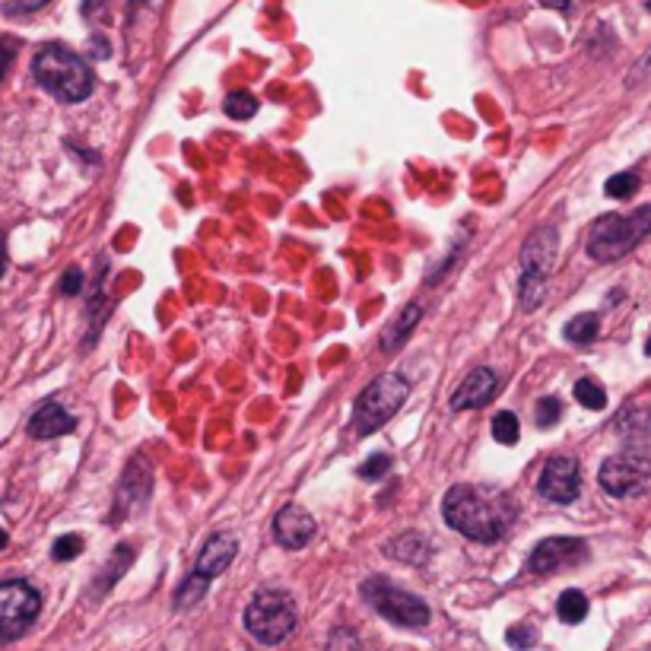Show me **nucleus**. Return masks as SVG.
Returning a JSON list of instances; mask_svg holds the SVG:
<instances>
[{
	"label": "nucleus",
	"mask_w": 651,
	"mask_h": 651,
	"mask_svg": "<svg viewBox=\"0 0 651 651\" xmlns=\"http://www.w3.org/2000/svg\"><path fill=\"white\" fill-rule=\"evenodd\" d=\"M649 10H651V0H649Z\"/></svg>",
	"instance_id": "40"
},
{
	"label": "nucleus",
	"mask_w": 651,
	"mask_h": 651,
	"mask_svg": "<svg viewBox=\"0 0 651 651\" xmlns=\"http://www.w3.org/2000/svg\"><path fill=\"white\" fill-rule=\"evenodd\" d=\"M598 328H601L598 314H575V318L565 324V340H569V343H591V340L598 338Z\"/></svg>",
	"instance_id": "20"
},
{
	"label": "nucleus",
	"mask_w": 651,
	"mask_h": 651,
	"mask_svg": "<svg viewBox=\"0 0 651 651\" xmlns=\"http://www.w3.org/2000/svg\"><path fill=\"white\" fill-rule=\"evenodd\" d=\"M137 468H140V461H131V468L124 473V480H121V495L128 499V502H134L140 505L147 495H150V468L143 464V471L137 477Z\"/></svg>",
	"instance_id": "19"
},
{
	"label": "nucleus",
	"mask_w": 651,
	"mask_h": 651,
	"mask_svg": "<svg viewBox=\"0 0 651 651\" xmlns=\"http://www.w3.org/2000/svg\"><path fill=\"white\" fill-rule=\"evenodd\" d=\"M575 401L588 407V410H604L607 391L594 379H579V384H575Z\"/></svg>",
	"instance_id": "23"
},
{
	"label": "nucleus",
	"mask_w": 651,
	"mask_h": 651,
	"mask_svg": "<svg viewBox=\"0 0 651 651\" xmlns=\"http://www.w3.org/2000/svg\"><path fill=\"white\" fill-rule=\"evenodd\" d=\"M80 290H83V273H80V268H68L64 277H61V292L64 296H77Z\"/></svg>",
	"instance_id": "34"
},
{
	"label": "nucleus",
	"mask_w": 651,
	"mask_h": 651,
	"mask_svg": "<svg viewBox=\"0 0 651 651\" xmlns=\"http://www.w3.org/2000/svg\"><path fill=\"white\" fill-rule=\"evenodd\" d=\"M557 246H560V236L553 226H538L528 242L521 248V287H518V296H521V309L524 312H534L547 292V280L553 273V264H557Z\"/></svg>",
	"instance_id": "5"
},
{
	"label": "nucleus",
	"mask_w": 651,
	"mask_h": 651,
	"mask_svg": "<svg viewBox=\"0 0 651 651\" xmlns=\"http://www.w3.org/2000/svg\"><path fill=\"white\" fill-rule=\"evenodd\" d=\"M314 531H318V524H314V518L302 509V505H283L277 515H273V538L280 547H287V550H302V547H309V540L314 538Z\"/></svg>",
	"instance_id": "12"
},
{
	"label": "nucleus",
	"mask_w": 651,
	"mask_h": 651,
	"mask_svg": "<svg viewBox=\"0 0 651 651\" xmlns=\"http://www.w3.org/2000/svg\"><path fill=\"white\" fill-rule=\"evenodd\" d=\"M236 553H239V543L232 534H223V531H217V534H210V538L203 540L201 553H198V575L203 579H213V575H223L226 569L232 565L236 560Z\"/></svg>",
	"instance_id": "14"
},
{
	"label": "nucleus",
	"mask_w": 651,
	"mask_h": 651,
	"mask_svg": "<svg viewBox=\"0 0 651 651\" xmlns=\"http://www.w3.org/2000/svg\"><path fill=\"white\" fill-rule=\"evenodd\" d=\"M584 553H588L584 540L547 538V540H540L538 547H534V553H531V560H528V569H531L534 575H550V572H557V569H562V565L579 562Z\"/></svg>",
	"instance_id": "11"
},
{
	"label": "nucleus",
	"mask_w": 651,
	"mask_h": 651,
	"mask_svg": "<svg viewBox=\"0 0 651 651\" xmlns=\"http://www.w3.org/2000/svg\"><path fill=\"white\" fill-rule=\"evenodd\" d=\"M362 598L382 613L384 620H391L394 627L423 629L429 623V607L423 598L410 594L404 588L391 584L384 575H372L362 582Z\"/></svg>",
	"instance_id": "7"
},
{
	"label": "nucleus",
	"mask_w": 651,
	"mask_h": 651,
	"mask_svg": "<svg viewBox=\"0 0 651 651\" xmlns=\"http://www.w3.org/2000/svg\"><path fill=\"white\" fill-rule=\"evenodd\" d=\"M651 236V203L632 210L629 217L620 213H607L598 223L591 226V236H588V254L594 261H617L629 254L632 248L639 246L642 239Z\"/></svg>",
	"instance_id": "4"
},
{
	"label": "nucleus",
	"mask_w": 651,
	"mask_h": 651,
	"mask_svg": "<svg viewBox=\"0 0 651 651\" xmlns=\"http://www.w3.org/2000/svg\"><path fill=\"white\" fill-rule=\"evenodd\" d=\"M442 518L464 538L477 540V543H495L509 534L515 521V502L502 490L458 483L445 493Z\"/></svg>",
	"instance_id": "1"
},
{
	"label": "nucleus",
	"mask_w": 651,
	"mask_h": 651,
	"mask_svg": "<svg viewBox=\"0 0 651 651\" xmlns=\"http://www.w3.org/2000/svg\"><path fill=\"white\" fill-rule=\"evenodd\" d=\"M7 268V248H3V236H0V273Z\"/></svg>",
	"instance_id": "37"
},
{
	"label": "nucleus",
	"mask_w": 651,
	"mask_h": 651,
	"mask_svg": "<svg viewBox=\"0 0 651 651\" xmlns=\"http://www.w3.org/2000/svg\"><path fill=\"white\" fill-rule=\"evenodd\" d=\"M48 0H7L3 3V10L10 13V17H23V13H36V10H42Z\"/></svg>",
	"instance_id": "31"
},
{
	"label": "nucleus",
	"mask_w": 651,
	"mask_h": 651,
	"mask_svg": "<svg viewBox=\"0 0 651 651\" xmlns=\"http://www.w3.org/2000/svg\"><path fill=\"white\" fill-rule=\"evenodd\" d=\"M543 7H550V10H560V13H569L572 10V0H540Z\"/></svg>",
	"instance_id": "35"
},
{
	"label": "nucleus",
	"mask_w": 651,
	"mask_h": 651,
	"mask_svg": "<svg viewBox=\"0 0 651 651\" xmlns=\"http://www.w3.org/2000/svg\"><path fill=\"white\" fill-rule=\"evenodd\" d=\"M495 391H499V375H495L493 369L480 365V369H473L464 382L458 384V391L451 394L449 404L451 410H477V407L490 404L495 398Z\"/></svg>",
	"instance_id": "13"
},
{
	"label": "nucleus",
	"mask_w": 651,
	"mask_h": 651,
	"mask_svg": "<svg viewBox=\"0 0 651 651\" xmlns=\"http://www.w3.org/2000/svg\"><path fill=\"white\" fill-rule=\"evenodd\" d=\"M518 417L512 410H502V413H495L493 417V439L495 442H502V445H515L518 442Z\"/></svg>",
	"instance_id": "24"
},
{
	"label": "nucleus",
	"mask_w": 651,
	"mask_h": 651,
	"mask_svg": "<svg viewBox=\"0 0 651 651\" xmlns=\"http://www.w3.org/2000/svg\"><path fill=\"white\" fill-rule=\"evenodd\" d=\"M299 623V607L292 601L290 591L280 588H264L251 598L246 607V629L248 635L261 645H283Z\"/></svg>",
	"instance_id": "3"
},
{
	"label": "nucleus",
	"mask_w": 651,
	"mask_h": 651,
	"mask_svg": "<svg viewBox=\"0 0 651 651\" xmlns=\"http://www.w3.org/2000/svg\"><path fill=\"white\" fill-rule=\"evenodd\" d=\"M505 642H509L515 651H528V649H534L538 632H534V627H512L509 632H505Z\"/></svg>",
	"instance_id": "28"
},
{
	"label": "nucleus",
	"mask_w": 651,
	"mask_h": 651,
	"mask_svg": "<svg viewBox=\"0 0 651 651\" xmlns=\"http://www.w3.org/2000/svg\"><path fill=\"white\" fill-rule=\"evenodd\" d=\"M207 584H210V579H203V575H188L184 582L179 584V591H176V607L179 610H191V607L201 601L203 594H207Z\"/></svg>",
	"instance_id": "21"
},
{
	"label": "nucleus",
	"mask_w": 651,
	"mask_h": 651,
	"mask_svg": "<svg viewBox=\"0 0 651 651\" xmlns=\"http://www.w3.org/2000/svg\"><path fill=\"white\" fill-rule=\"evenodd\" d=\"M645 350H649V357H651V338H649V343H645Z\"/></svg>",
	"instance_id": "39"
},
{
	"label": "nucleus",
	"mask_w": 651,
	"mask_h": 651,
	"mask_svg": "<svg viewBox=\"0 0 651 651\" xmlns=\"http://www.w3.org/2000/svg\"><path fill=\"white\" fill-rule=\"evenodd\" d=\"M32 73L39 87L61 102H83L92 92L90 64L64 46H46L32 58Z\"/></svg>",
	"instance_id": "2"
},
{
	"label": "nucleus",
	"mask_w": 651,
	"mask_h": 651,
	"mask_svg": "<svg viewBox=\"0 0 651 651\" xmlns=\"http://www.w3.org/2000/svg\"><path fill=\"white\" fill-rule=\"evenodd\" d=\"M17 39H0V80L7 77V70L13 64V58H17Z\"/></svg>",
	"instance_id": "33"
},
{
	"label": "nucleus",
	"mask_w": 651,
	"mask_h": 651,
	"mask_svg": "<svg viewBox=\"0 0 651 651\" xmlns=\"http://www.w3.org/2000/svg\"><path fill=\"white\" fill-rule=\"evenodd\" d=\"M384 553L404 562H427L429 553H432V543L420 531H407L401 538L388 540L384 543Z\"/></svg>",
	"instance_id": "17"
},
{
	"label": "nucleus",
	"mask_w": 651,
	"mask_h": 651,
	"mask_svg": "<svg viewBox=\"0 0 651 651\" xmlns=\"http://www.w3.org/2000/svg\"><path fill=\"white\" fill-rule=\"evenodd\" d=\"M3 547H7V531L0 528V550H3Z\"/></svg>",
	"instance_id": "38"
},
{
	"label": "nucleus",
	"mask_w": 651,
	"mask_h": 651,
	"mask_svg": "<svg viewBox=\"0 0 651 651\" xmlns=\"http://www.w3.org/2000/svg\"><path fill=\"white\" fill-rule=\"evenodd\" d=\"M223 109L229 118H236V121H248L251 114L258 112V99H254L251 92L236 90V92H229V96H226Z\"/></svg>",
	"instance_id": "22"
},
{
	"label": "nucleus",
	"mask_w": 651,
	"mask_h": 651,
	"mask_svg": "<svg viewBox=\"0 0 651 651\" xmlns=\"http://www.w3.org/2000/svg\"><path fill=\"white\" fill-rule=\"evenodd\" d=\"M407 398H410V382L404 375H394V372L379 375L375 382L362 388V394L353 404V429L360 435L382 429L404 407Z\"/></svg>",
	"instance_id": "6"
},
{
	"label": "nucleus",
	"mask_w": 651,
	"mask_h": 651,
	"mask_svg": "<svg viewBox=\"0 0 651 651\" xmlns=\"http://www.w3.org/2000/svg\"><path fill=\"white\" fill-rule=\"evenodd\" d=\"M106 3H109V0H83V13L90 17V13H96V10H102Z\"/></svg>",
	"instance_id": "36"
},
{
	"label": "nucleus",
	"mask_w": 651,
	"mask_h": 651,
	"mask_svg": "<svg viewBox=\"0 0 651 651\" xmlns=\"http://www.w3.org/2000/svg\"><path fill=\"white\" fill-rule=\"evenodd\" d=\"M73 429H77V420L58 401L42 404L32 413V420H29V435L32 439H58V435L73 432Z\"/></svg>",
	"instance_id": "15"
},
{
	"label": "nucleus",
	"mask_w": 651,
	"mask_h": 651,
	"mask_svg": "<svg viewBox=\"0 0 651 651\" xmlns=\"http://www.w3.org/2000/svg\"><path fill=\"white\" fill-rule=\"evenodd\" d=\"M328 651H360V645H357V635H353V632H347V629H338V632L331 635V645H328Z\"/></svg>",
	"instance_id": "32"
},
{
	"label": "nucleus",
	"mask_w": 651,
	"mask_h": 651,
	"mask_svg": "<svg viewBox=\"0 0 651 651\" xmlns=\"http://www.w3.org/2000/svg\"><path fill=\"white\" fill-rule=\"evenodd\" d=\"M557 613H560L562 623H569V627L582 623L584 617H588V598L579 588H569V591H562L560 601H557Z\"/></svg>",
	"instance_id": "18"
},
{
	"label": "nucleus",
	"mask_w": 651,
	"mask_h": 651,
	"mask_svg": "<svg viewBox=\"0 0 651 651\" xmlns=\"http://www.w3.org/2000/svg\"><path fill=\"white\" fill-rule=\"evenodd\" d=\"M635 188H639V176H635V172H620V176L607 179L604 184L607 194H610V198H617V201L632 198V194H635Z\"/></svg>",
	"instance_id": "26"
},
{
	"label": "nucleus",
	"mask_w": 651,
	"mask_h": 651,
	"mask_svg": "<svg viewBox=\"0 0 651 651\" xmlns=\"http://www.w3.org/2000/svg\"><path fill=\"white\" fill-rule=\"evenodd\" d=\"M423 321V306L420 302H407L401 312L388 321V328L382 331V350L384 353H394L407 343V338L413 334V328Z\"/></svg>",
	"instance_id": "16"
},
{
	"label": "nucleus",
	"mask_w": 651,
	"mask_h": 651,
	"mask_svg": "<svg viewBox=\"0 0 651 651\" xmlns=\"http://www.w3.org/2000/svg\"><path fill=\"white\" fill-rule=\"evenodd\" d=\"M579 490H582V473H579V461L575 458H550L543 464L538 480V493L550 502H575L579 499Z\"/></svg>",
	"instance_id": "10"
},
{
	"label": "nucleus",
	"mask_w": 651,
	"mask_h": 651,
	"mask_svg": "<svg viewBox=\"0 0 651 651\" xmlns=\"http://www.w3.org/2000/svg\"><path fill=\"white\" fill-rule=\"evenodd\" d=\"M131 560H134V550L124 543V547H114V553H112V565L106 569V575L99 579L102 582V591H109L114 584V579H121L124 575V569L131 565Z\"/></svg>",
	"instance_id": "25"
},
{
	"label": "nucleus",
	"mask_w": 651,
	"mask_h": 651,
	"mask_svg": "<svg viewBox=\"0 0 651 651\" xmlns=\"http://www.w3.org/2000/svg\"><path fill=\"white\" fill-rule=\"evenodd\" d=\"M388 471H391V458H388V454H375V458H369V461L362 464L360 477L362 480H382Z\"/></svg>",
	"instance_id": "30"
},
{
	"label": "nucleus",
	"mask_w": 651,
	"mask_h": 651,
	"mask_svg": "<svg viewBox=\"0 0 651 651\" xmlns=\"http://www.w3.org/2000/svg\"><path fill=\"white\" fill-rule=\"evenodd\" d=\"M651 477V461L639 451H623V454H613L601 464V490L610 495H632L645 487V480Z\"/></svg>",
	"instance_id": "9"
},
{
	"label": "nucleus",
	"mask_w": 651,
	"mask_h": 651,
	"mask_svg": "<svg viewBox=\"0 0 651 651\" xmlns=\"http://www.w3.org/2000/svg\"><path fill=\"white\" fill-rule=\"evenodd\" d=\"M560 413H562V404L557 401V398H543V401L538 404V413H534V420H538L540 429H547V427H553V423L560 420Z\"/></svg>",
	"instance_id": "29"
},
{
	"label": "nucleus",
	"mask_w": 651,
	"mask_h": 651,
	"mask_svg": "<svg viewBox=\"0 0 651 651\" xmlns=\"http://www.w3.org/2000/svg\"><path fill=\"white\" fill-rule=\"evenodd\" d=\"M80 553H83V538H77V534H64V538L54 540V547H51V557L58 562L77 560Z\"/></svg>",
	"instance_id": "27"
},
{
	"label": "nucleus",
	"mask_w": 651,
	"mask_h": 651,
	"mask_svg": "<svg viewBox=\"0 0 651 651\" xmlns=\"http://www.w3.org/2000/svg\"><path fill=\"white\" fill-rule=\"evenodd\" d=\"M42 594L29 582H0V645L17 642L39 620Z\"/></svg>",
	"instance_id": "8"
}]
</instances>
